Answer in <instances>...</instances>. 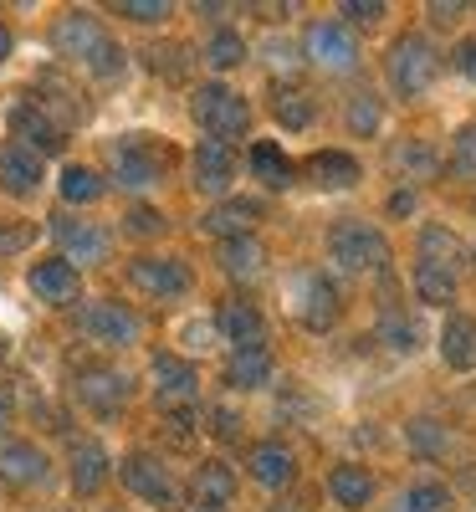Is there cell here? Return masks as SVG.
<instances>
[{
  "label": "cell",
  "instance_id": "1",
  "mask_svg": "<svg viewBox=\"0 0 476 512\" xmlns=\"http://www.w3.org/2000/svg\"><path fill=\"white\" fill-rule=\"evenodd\" d=\"M52 41H57V52H62V57L82 62L93 77H118V72H123V52H118V41H113L93 16H82V11L62 16V21H57V31H52Z\"/></svg>",
  "mask_w": 476,
  "mask_h": 512
},
{
  "label": "cell",
  "instance_id": "2",
  "mask_svg": "<svg viewBox=\"0 0 476 512\" xmlns=\"http://www.w3.org/2000/svg\"><path fill=\"white\" fill-rule=\"evenodd\" d=\"M328 256L338 272H379L389 267V241L369 221H338L328 231Z\"/></svg>",
  "mask_w": 476,
  "mask_h": 512
},
{
  "label": "cell",
  "instance_id": "3",
  "mask_svg": "<svg viewBox=\"0 0 476 512\" xmlns=\"http://www.w3.org/2000/svg\"><path fill=\"white\" fill-rule=\"evenodd\" d=\"M195 123L205 128L210 139H221V144H231V139H241L246 128H251V108H246V98L241 93H231L226 82H205V88H195Z\"/></svg>",
  "mask_w": 476,
  "mask_h": 512
},
{
  "label": "cell",
  "instance_id": "4",
  "mask_svg": "<svg viewBox=\"0 0 476 512\" xmlns=\"http://www.w3.org/2000/svg\"><path fill=\"white\" fill-rule=\"evenodd\" d=\"M287 313L313 328V333H328L338 323V287L323 277V272H297L287 277Z\"/></svg>",
  "mask_w": 476,
  "mask_h": 512
},
{
  "label": "cell",
  "instance_id": "5",
  "mask_svg": "<svg viewBox=\"0 0 476 512\" xmlns=\"http://www.w3.org/2000/svg\"><path fill=\"white\" fill-rule=\"evenodd\" d=\"M389 82H395L400 98H420L430 82H436V47L420 36V31H405L395 47H389Z\"/></svg>",
  "mask_w": 476,
  "mask_h": 512
},
{
  "label": "cell",
  "instance_id": "6",
  "mask_svg": "<svg viewBox=\"0 0 476 512\" xmlns=\"http://www.w3.org/2000/svg\"><path fill=\"white\" fill-rule=\"evenodd\" d=\"M118 477H123L128 492L144 497V502H154V507H175V502H180V487H175V477H169V466H164L159 456H149V451L123 456Z\"/></svg>",
  "mask_w": 476,
  "mask_h": 512
},
{
  "label": "cell",
  "instance_id": "7",
  "mask_svg": "<svg viewBox=\"0 0 476 512\" xmlns=\"http://www.w3.org/2000/svg\"><path fill=\"white\" fill-rule=\"evenodd\" d=\"M128 282H134L144 297L169 303V297L190 292V267L180 262V256H139V262H128Z\"/></svg>",
  "mask_w": 476,
  "mask_h": 512
},
{
  "label": "cell",
  "instance_id": "8",
  "mask_svg": "<svg viewBox=\"0 0 476 512\" xmlns=\"http://www.w3.org/2000/svg\"><path fill=\"white\" fill-rule=\"evenodd\" d=\"M77 328L93 338V344H108V349H128V344H139V318L128 313L123 303H88L77 313Z\"/></svg>",
  "mask_w": 476,
  "mask_h": 512
},
{
  "label": "cell",
  "instance_id": "9",
  "mask_svg": "<svg viewBox=\"0 0 476 512\" xmlns=\"http://www.w3.org/2000/svg\"><path fill=\"white\" fill-rule=\"evenodd\" d=\"M6 128L21 139V149H31V154H62V128L47 118V108L41 103H31V98H16L11 108H6Z\"/></svg>",
  "mask_w": 476,
  "mask_h": 512
},
{
  "label": "cell",
  "instance_id": "10",
  "mask_svg": "<svg viewBox=\"0 0 476 512\" xmlns=\"http://www.w3.org/2000/svg\"><path fill=\"white\" fill-rule=\"evenodd\" d=\"M113 175H118V185H128V190H149V185L164 180V154H159L149 139H128V144L113 149Z\"/></svg>",
  "mask_w": 476,
  "mask_h": 512
},
{
  "label": "cell",
  "instance_id": "11",
  "mask_svg": "<svg viewBox=\"0 0 476 512\" xmlns=\"http://www.w3.org/2000/svg\"><path fill=\"white\" fill-rule=\"evenodd\" d=\"M308 57L318 67H328V72H349L359 62V47H354V36H349L343 21H318L308 31Z\"/></svg>",
  "mask_w": 476,
  "mask_h": 512
},
{
  "label": "cell",
  "instance_id": "12",
  "mask_svg": "<svg viewBox=\"0 0 476 512\" xmlns=\"http://www.w3.org/2000/svg\"><path fill=\"white\" fill-rule=\"evenodd\" d=\"M190 169H195V185H200L205 195H226V190H231V175H236V154H231V144H221V139H200Z\"/></svg>",
  "mask_w": 476,
  "mask_h": 512
},
{
  "label": "cell",
  "instance_id": "13",
  "mask_svg": "<svg viewBox=\"0 0 476 512\" xmlns=\"http://www.w3.org/2000/svg\"><path fill=\"white\" fill-rule=\"evenodd\" d=\"M215 333H221L226 344H236V349H262L267 323H262V313H256L251 303H241V297H226V303L215 308Z\"/></svg>",
  "mask_w": 476,
  "mask_h": 512
},
{
  "label": "cell",
  "instance_id": "14",
  "mask_svg": "<svg viewBox=\"0 0 476 512\" xmlns=\"http://www.w3.org/2000/svg\"><path fill=\"white\" fill-rule=\"evenodd\" d=\"M52 236L62 246V262H103L108 256V231L88 226V221H72V216H57L52 221Z\"/></svg>",
  "mask_w": 476,
  "mask_h": 512
},
{
  "label": "cell",
  "instance_id": "15",
  "mask_svg": "<svg viewBox=\"0 0 476 512\" xmlns=\"http://www.w3.org/2000/svg\"><path fill=\"white\" fill-rule=\"evenodd\" d=\"M149 379H154V395H159L164 405H190V400H195V390H200L195 369H190L180 354H154Z\"/></svg>",
  "mask_w": 476,
  "mask_h": 512
},
{
  "label": "cell",
  "instance_id": "16",
  "mask_svg": "<svg viewBox=\"0 0 476 512\" xmlns=\"http://www.w3.org/2000/svg\"><path fill=\"white\" fill-rule=\"evenodd\" d=\"M0 477L16 487H41L52 477V466L41 456V446H31V441H0Z\"/></svg>",
  "mask_w": 476,
  "mask_h": 512
},
{
  "label": "cell",
  "instance_id": "17",
  "mask_svg": "<svg viewBox=\"0 0 476 512\" xmlns=\"http://www.w3.org/2000/svg\"><path fill=\"white\" fill-rule=\"evenodd\" d=\"M77 395H82V405H88V410L113 415V410L128 405V374H118V369H88V374L77 379Z\"/></svg>",
  "mask_w": 476,
  "mask_h": 512
},
{
  "label": "cell",
  "instance_id": "18",
  "mask_svg": "<svg viewBox=\"0 0 476 512\" xmlns=\"http://www.w3.org/2000/svg\"><path fill=\"white\" fill-rule=\"evenodd\" d=\"M262 221V200H221L215 210H205V231L210 236H226V241H236V236H251V226Z\"/></svg>",
  "mask_w": 476,
  "mask_h": 512
},
{
  "label": "cell",
  "instance_id": "19",
  "mask_svg": "<svg viewBox=\"0 0 476 512\" xmlns=\"http://www.w3.org/2000/svg\"><path fill=\"white\" fill-rule=\"evenodd\" d=\"M190 497L200 512H226V502L236 497V477H231V466L226 461H205L195 482H190Z\"/></svg>",
  "mask_w": 476,
  "mask_h": 512
},
{
  "label": "cell",
  "instance_id": "20",
  "mask_svg": "<svg viewBox=\"0 0 476 512\" xmlns=\"http://www.w3.org/2000/svg\"><path fill=\"white\" fill-rule=\"evenodd\" d=\"M359 175H364L359 159H354V154H343V149H318V154L308 159V180L323 185V190H354Z\"/></svg>",
  "mask_w": 476,
  "mask_h": 512
},
{
  "label": "cell",
  "instance_id": "21",
  "mask_svg": "<svg viewBox=\"0 0 476 512\" xmlns=\"http://www.w3.org/2000/svg\"><path fill=\"white\" fill-rule=\"evenodd\" d=\"M26 282H31V292L41 297V303H57V308L77 297V267L62 262V256H57V262H36Z\"/></svg>",
  "mask_w": 476,
  "mask_h": 512
},
{
  "label": "cell",
  "instance_id": "22",
  "mask_svg": "<svg viewBox=\"0 0 476 512\" xmlns=\"http://www.w3.org/2000/svg\"><path fill=\"white\" fill-rule=\"evenodd\" d=\"M441 359L456 374L476 369V318H466V313H451L446 318V328H441Z\"/></svg>",
  "mask_w": 476,
  "mask_h": 512
},
{
  "label": "cell",
  "instance_id": "23",
  "mask_svg": "<svg viewBox=\"0 0 476 512\" xmlns=\"http://www.w3.org/2000/svg\"><path fill=\"white\" fill-rule=\"evenodd\" d=\"M0 185L11 195H31L41 185V154H31L21 144H0Z\"/></svg>",
  "mask_w": 476,
  "mask_h": 512
},
{
  "label": "cell",
  "instance_id": "24",
  "mask_svg": "<svg viewBox=\"0 0 476 512\" xmlns=\"http://www.w3.org/2000/svg\"><path fill=\"white\" fill-rule=\"evenodd\" d=\"M251 477L262 482V487H287V482L297 477V456H292L282 441L251 446Z\"/></svg>",
  "mask_w": 476,
  "mask_h": 512
},
{
  "label": "cell",
  "instance_id": "25",
  "mask_svg": "<svg viewBox=\"0 0 476 512\" xmlns=\"http://www.w3.org/2000/svg\"><path fill=\"white\" fill-rule=\"evenodd\" d=\"M267 267V251L256 236H236V241H221V272L236 277V282H251V277H262Z\"/></svg>",
  "mask_w": 476,
  "mask_h": 512
},
{
  "label": "cell",
  "instance_id": "26",
  "mask_svg": "<svg viewBox=\"0 0 476 512\" xmlns=\"http://www.w3.org/2000/svg\"><path fill=\"white\" fill-rule=\"evenodd\" d=\"M420 262H425V267H441V272H456V267L466 262V246H461V236L446 231V226H425V231H420Z\"/></svg>",
  "mask_w": 476,
  "mask_h": 512
},
{
  "label": "cell",
  "instance_id": "27",
  "mask_svg": "<svg viewBox=\"0 0 476 512\" xmlns=\"http://www.w3.org/2000/svg\"><path fill=\"white\" fill-rule=\"evenodd\" d=\"M328 497L338 507H369L374 502V477L364 466H333L328 472Z\"/></svg>",
  "mask_w": 476,
  "mask_h": 512
},
{
  "label": "cell",
  "instance_id": "28",
  "mask_svg": "<svg viewBox=\"0 0 476 512\" xmlns=\"http://www.w3.org/2000/svg\"><path fill=\"white\" fill-rule=\"evenodd\" d=\"M103 482H108V456H103V446H98V441H77V446H72V487H77L82 497H93Z\"/></svg>",
  "mask_w": 476,
  "mask_h": 512
},
{
  "label": "cell",
  "instance_id": "29",
  "mask_svg": "<svg viewBox=\"0 0 476 512\" xmlns=\"http://www.w3.org/2000/svg\"><path fill=\"white\" fill-rule=\"evenodd\" d=\"M226 379L236 384V390H262V384L272 379V354L267 349H236L226 359Z\"/></svg>",
  "mask_w": 476,
  "mask_h": 512
},
{
  "label": "cell",
  "instance_id": "30",
  "mask_svg": "<svg viewBox=\"0 0 476 512\" xmlns=\"http://www.w3.org/2000/svg\"><path fill=\"white\" fill-rule=\"evenodd\" d=\"M246 164H251V175L262 180V185H272V190L292 185V164H287V154H282L277 144H251Z\"/></svg>",
  "mask_w": 476,
  "mask_h": 512
},
{
  "label": "cell",
  "instance_id": "31",
  "mask_svg": "<svg viewBox=\"0 0 476 512\" xmlns=\"http://www.w3.org/2000/svg\"><path fill=\"white\" fill-rule=\"evenodd\" d=\"M415 297L420 303H430V308H446V303H456V272H441V267H415Z\"/></svg>",
  "mask_w": 476,
  "mask_h": 512
},
{
  "label": "cell",
  "instance_id": "32",
  "mask_svg": "<svg viewBox=\"0 0 476 512\" xmlns=\"http://www.w3.org/2000/svg\"><path fill=\"white\" fill-rule=\"evenodd\" d=\"M103 195V175L98 169H88V164H67L62 169V200L67 205H93Z\"/></svg>",
  "mask_w": 476,
  "mask_h": 512
},
{
  "label": "cell",
  "instance_id": "33",
  "mask_svg": "<svg viewBox=\"0 0 476 512\" xmlns=\"http://www.w3.org/2000/svg\"><path fill=\"white\" fill-rule=\"evenodd\" d=\"M405 436H410V451H415V456H441V451L451 446V431H446L441 420H410Z\"/></svg>",
  "mask_w": 476,
  "mask_h": 512
},
{
  "label": "cell",
  "instance_id": "34",
  "mask_svg": "<svg viewBox=\"0 0 476 512\" xmlns=\"http://www.w3.org/2000/svg\"><path fill=\"white\" fill-rule=\"evenodd\" d=\"M379 338H384L389 349H400V354H410V349L420 344L415 323H410V318H405L400 308H384V313H379Z\"/></svg>",
  "mask_w": 476,
  "mask_h": 512
},
{
  "label": "cell",
  "instance_id": "35",
  "mask_svg": "<svg viewBox=\"0 0 476 512\" xmlns=\"http://www.w3.org/2000/svg\"><path fill=\"white\" fill-rule=\"evenodd\" d=\"M379 118H384V108H379V98H374V93L349 98V134L374 139V134H379Z\"/></svg>",
  "mask_w": 476,
  "mask_h": 512
},
{
  "label": "cell",
  "instance_id": "36",
  "mask_svg": "<svg viewBox=\"0 0 476 512\" xmlns=\"http://www.w3.org/2000/svg\"><path fill=\"white\" fill-rule=\"evenodd\" d=\"M205 62H210L215 72H226V67L246 62V41H241L236 31H215V36H210V47H205Z\"/></svg>",
  "mask_w": 476,
  "mask_h": 512
},
{
  "label": "cell",
  "instance_id": "37",
  "mask_svg": "<svg viewBox=\"0 0 476 512\" xmlns=\"http://www.w3.org/2000/svg\"><path fill=\"white\" fill-rule=\"evenodd\" d=\"M272 108H277V123L282 128H308L313 123V103H308V93H297V88H282Z\"/></svg>",
  "mask_w": 476,
  "mask_h": 512
},
{
  "label": "cell",
  "instance_id": "38",
  "mask_svg": "<svg viewBox=\"0 0 476 512\" xmlns=\"http://www.w3.org/2000/svg\"><path fill=\"white\" fill-rule=\"evenodd\" d=\"M395 164L405 169L410 180H430L441 169V159H436V149H425V144H400L395 149Z\"/></svg>",
  "mask_w": 476,
  "mask_h": 512
},
{
  "label": "cell",
  "instance_id": "39",
  "mask_svg": "<svg viewBox=\"0 0 476 512\" xmlns=\"http://www.w3.org/2000/svg\"><path fill=\"white\" fill-rule=\"evenodd\" d=\"M400 507H405V512H446V507H451V492H446L441 482H415V487L400 497Z\"/></svg>",
  "mask_w": 476,
  "mask_h": 512
},
{
  "label": "cell",
  "instance_id": "40",
  "mask_svg": "<svg viewBox=\"0 0 476 512\" xmlns=\"http://www.w3.org/2000/svg\"><path fill=\"white\" fill-rule=\"evenodd\" d=\"M451 169L461 180H476V123H466L456 134V149H451Z\"/></svg>",
  "mask_w": 476,
  "mask_h": 512
},
{
  "label": "cell",
  "instance_id": "41",
  "mask_svg": "<svg viewBox=\"0 0 476 512\" xmlns=\"http://www.w3.org/2000/svg\"><path fill=\"white\" fill-rule=\"evenodd\" d=\"M118 16L139 21V26H154V21H164V16H169V6H164V0H123Z\"/></svg>",
  "mask_w": 476,
  "mask_h": 512
},
{
  "label": "cell",
  "instance_id": "42",
  "mask_svg": "<svg viewBox=\"0 0 476 512\" xmlns=\"http://www.w3.org/2000/svg\"><path fill=\"white\" fill-rule=\"evenodd\" d=\"M123 226L134 231V236H159L164 231V216H159V210H149V205H139V210H128V216H123Z\"/></svg>",
  "mask_w": 476,
  "mask_h": 512
},
{
  "label": "cell",
  "instance_id": "43",
  "mask_svg": "<svg viewBox=\"0 0 476 512\" xmlns=\"http://www.w3.org/2000/svg\"><path fill=\"white\" fill-rule=\"evenodd\" d=\"M338 16H349V21H359V26H374V21L384 16V6H379V0H343Z\"/></svg>",
  "mask_w": 476,
  "mask_h": 512
},
{
  "label": "cell",
  "instance_id": "44",
  "mask_svg": "<svg viewBox=\"0 0 476 512\" xmlns=\"http://www.w3.org/2000/svg\"><path fill=\"white\" fill-rule=\"evenodd\" d=\"M180 57H185L180 47H159V52H154V67H159V72H169V77H180V72H185V62H180Z\"/></svg>",
  "mask_w": 476,
  "mask_h": 512
},
{
  "label": "cell",
  "instance_id": "45",
  "mask_svg": "<svg viewBox=\"0 0 476 512\" xmlns=\"http://www.w3.org/2000/svg\"><path fill=\"white\" fill-rule=\"evenodd\" d=\"M456 67H461V72H466V77L476 82V36H471V41H461V47H456Z\"/></svg>",
  "mask_w": 476,
  "mask_h": 512
},
{
  "label": "cell",
  "instance_id": "46",
  "mask_svg": "<svg viewBox=\"0 0 476 512\" xmlns=\"http://www.w3.org/2000/svg\"><path fill=\"white\" fill-rule=\"evenodd\" d=\"M210 420H215V425H210L215 436H236V425H241V420H236V410H210Z\"/></svg>",
  "mask_w": 476,
  "mask_h": 512
},
{
  "label": "cell",
  "instance_id": "47",
  "mask_svg": "<svg viewBox=\"0 0 476 512\" xmlns=\"http://www.w3.org/2000/svg\"><path fill=\"white\" fill-rule=\"evenodd\" d=\"M210 333H215V323H190V328H185V338H190V349H210V344H205Z\"/></svg>",
  "mask_w": 476,
  "mask_h": 512
},
{
  "label": "cell",
  "instance_id": "48",
  "mask_svg": "<svg viewBox=\"0 0 476 512\" xmlns=\"http://www.w3.org/2000/svg\"><path fill=\"white\" fill-rule=\"evenodd\" d=\"M26 241H31V231H26V226H21V231H0V251H21Z\"/></svg>",
  "mask_w": 476,
  "mask_h": 512
},
{
  "label": "cell",
  "instance_id": "49",
  "mask_svg": "<svg viewBox=\"0 0 476 512\" xmlns=\"http://www.w3.org/2000/svg\"><path fill=\"white\" fill-rule=\"evenodd\" d=\"M389 210H395V216H410V210H415V195H410V190H400L395 200H389Z\"/></svg>",
  "mask_w": 476,
  "mask_h": 512
},
{
  "label": "cell",
  "instance_id": "50",
  "mask_svg": "<svg viewBox=\"0 0 476 512\" xmlns=\"http://www.w3.org/2000/svg\"><path fill=\"white\" fill-rule=\"evenodd\" d=\"M430 16H436V21L446 26V21H456V16H461V6H430Z\"/></svg>",
  "mask_w": 476,
  "mask_h": 512
},
{
  "label": "cell",
  "instance_id": "51",
  "mask_svg": "<svg viewBox=\"0 0 476 512\" xmlns=\"http://www.w3.org/2000/svg\"><path fill=\"white\" fill-rule=\"evenodd\" d=\"M6 57H11V31L0 26V62H6Z\"/></svg>",
  "mask_w": 476,
  "mask_h": 512
},
{
  "label": "cell",
  "instance_id": "52",
  "mask_svg": "<svg viewBox=\"0 0 476 512\" xmlns=\"http://www.w3.org/2000/svg\"><path fill=\"white\" fill-rule=\"evenodd\" d=\"M6 420H11V405H6V395H0V431H6Z\"/></svg>",
  "mask_w": 476,
  "mask_h": 512
},
{
  "label": "cell",
  "instance_id": "53",
  "mask_svg": "<svg viewBox=\"0 0 476 512\" xmlns=\"http://www.w3.org/2000/svg\"><path fill=\"white\" fill-rule=\"evenodd\" d=\"M272 512H302V507H297V502H277Z\"/></svg>",
  "mask_w": 476,
  "mask_h": 512
},
{
  "label": "cell",
  "instance_id": "54",
  "mask_svg": "<svg viewBox=\"0 0 476 512\" xmlns=\"http://www.w3.org/2000/svg\"><path fill=\"white\" fill-rule=\"evenodd\" d=\"M471 251H476V246H471Z\"/></svg>",
  "mask_w": 476,
  "mask_h": 512
}]
</instances>
